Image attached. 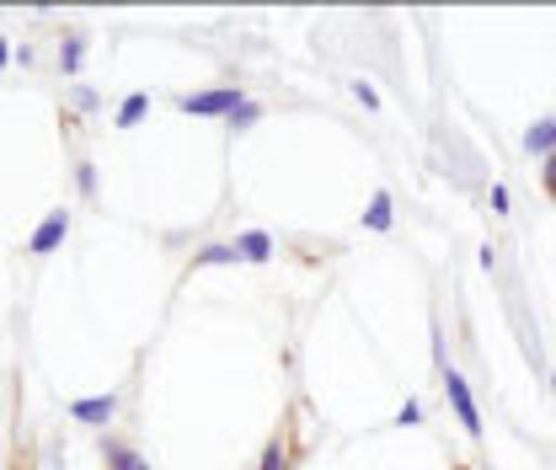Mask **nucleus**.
Returning <instances> with one entry per match:
<instances>
[{
	"instance_id": "obj_1",
	"label": "nucleus",
	"mask_w": 556,
	"mask_h": 470,
	"mask_svg": "<svg viewBox=\"0 0 556 470\" xmlns=\"http://www.w3.org/2000/svg\"><path fill=\"white\" fill-rule=\"evenodd\" d=\"M241 102H247V97H241L236 86H214V91H193V97H182L177 107H182V113H199V118H230Z\"/></svg>"
},
{
	"instance_id": "obj_2",
	"label": "nucleus",
	"mask_w": 556,
	"mask_h": 470,
	"mask_svg": "<svg viewBox=\"0 0 556 470\" xmlns=\"http://www.w3.org/2000/svg\"><path fill=\"white\" fill-rule=\"evenodd\" d=\"M444 396H450V406H455L460 428H466L471 439H482V411H477V402H471V391H466V380H460L455 369H444Z\"/></svg>"
},
{
	"instance_id": "obj_3",
	"label": "nucleus",
	"mask_w": 556,
	"mask_h": 470,
	"mask_svg": "<svg viewBox=\"0 0 556 470\" xmlns=\"http://www.w3.org/2000/svg\"><path fill=\"white\" fill-rule=\"evenodd\" d=\"M70 236V214L65 208H49V219L33 230V241H27V252L33 257H49V252H60V241Z\"/></svg>"
},
{
	"instance_id": "obj_4",
	"label": "nucleus",
	"mask_w": 556,
	"mask_h": 470,
	"mask_svg": "<svg viewBox=\"0 0 556 470\" xmlns=\"http://www.w3.org/2000/svg\"><path fill=\"white\" fill-rule=\"evenodd\" d=\"M113 411H118V396H86V402H70V417H75V422H91V428L113 422Z\"/></svg>"
},
{
	"instance_id": "obj_5",
	"label": "nucleus",
	"mask_w": 556,
	"mask_h": 470,
	"mask_svg": "<svg viewBox=\"0 0 556 470\" xmlns=\"http://www.w3.org/2000/svg\"><path fill=\"white\" fill-rule=\"evenodd\" d=\"M236 252H241V263H268V257H274V236H263V230H247V236L236 241Z\"/></svg>"
},
{
	"instance_id": "obj_6",
	"label": "nucleus",
	"mask_w": 556,
	"mask_h": 470,
	"mask_svg": "<svg viewBox=\"0 0 556 470\" xmlns=\"http://www.w3.org/2000/svg\"><path fill=\"white\" fill-rule=\"evenodd\" d=\"M525 150H530V155H556V118L535 124V129L525 135Z\"/></svg>"
},
{
	"instance_id": "obj_7",
	"label": "nucleus",
	"mask_w": 556,
	"mask_h": 470,
	"mask_svg": "<svg viewBox=\"0 0 556 470\" xmlns=\"http://www.w3.org/2000/svg\"><path fill=\"white\" fill-rule=\"evenodd\" d=\"M102 455H108V466H113V470H150V466H144V460L135 455V449H124L118 439H108V444H102Z\"/></svg>"
},
{
	"instance_id": "obj_8",
	"label": "nucleus",
	"mask_w": 556,
	"mask_h": 470,
	"mask_svg": "<svg viewBox=\"0 0 556 470\" xmlns=\"http://www.w3.org/2000/svg\"><path fill=\"white\" fill-rule=\"evenodd\" d=\"M364 225H369V230H391V193H375V199H369Z\"/></svg>"
},
{
	"instance_id": "obj_9",
	"label": "nucleus",
	"mask_w": 556,
	"mask_h": 470,
	"mask_svg": "<svg viewBox=\"0 0 556 470\" xmlns=\"http://www.w3.org/2000/svg\"><path fill=\"white\" fill-rule=\"evenodd\" d=\"M225 263H241V252H236V246H204V252L193 257V268H225Z\"/></svg>"
},
{
	"instance_id": "obj_10",
	"label": "nucleus",
	"mask_w": 556,
	"mask_h": 470,
	"mask_svg": "<svg viewBox=\"0 0 556 470\" xmlns=\"http://www.w3.org/2000/svg\"><path fill=\"white\" fill-rule=\"evenodd\" d=\"M144 107H150V97H124V107H118V129H135L139 118H144Z\"/></svg>"
},
{
	"instance_id": "obj_11",
	"label": "nucleus",
	"mask_w": 556,
	"mask_h": 470,
	"mask_svg": "<svg viewBox=\"0 0 556 470\" xmlns=\"http://www.w3.org/2000/svg\"><path fill=\"white\" fill-rule=\"evenodd\" d=\"M80 54H86V43H80V38H65V43H60V69L75 75V69H80Z\"/></svg>"
},
{
	"instance_id": "obj_12",
	"label": "nucleus",
	"mask_w": 556,
	"mask_h": 470,
	"mask_svg": "<svg viewBox=\"0 0 556 470\" xmlns=\"http://www.w3.org/2000/svg\"><path fill=\"white\" fill-rule=\"evenodd\" d=\"M257 118H263V107H257V102H241V107H236V113H230L225 124H230V129H252Z\"/></svg>"
},
{
	"instance_id": "obj_13",
	"label": "nucleus",
	"mask_w": 556,
	"mask_h": 470,
	"mask_svg": "<svg viewBox=\"0 0 556 470\" xmlns=\"http://www.w3.org/2000/svg\"><path fill=\"white\" fill-rule=\"evenodd\" d=\"M257 470H289V455H283V444H278V439L263 449V466H257Z\"/></svg>"
},
{
	"instance_id": "obj_14",
	"label": "nucleus",
	"mask_w": 556,
	"mask_h": 470,
	"mask_svg": "<svg viewBox=\"0 0 556 470\" xmlns=\"http://www.w3.org/2000/svg\"><path fill=\"white\" fill-rule=\"evenodd\" d=\"M396 422H402V428H417V422H422V406H417V402H402Z\"/></svg>"
},
{
	"instance_id": "obj_15",
	"label": "nucleus",
	"mask_w": 556,
	"mask_h": 470,
	"mask_svg": "<svg viewBox=\"0 0 556 470\" xmlns=\"http://www.w3.org/2000/svg\"><path fill=\"white\" fill-rule=\"evenodd\" d=\"M353 97H358L364 107H380V97H375V86H369V80H353Z\"/></svg>"
},
{
	"instance_id": "obj_16",
	"label": "nucleus",
	"mask_w": 556,
	"mask_h": 470,
	"mask_svg": "<svg viewBox=\"0 0 556 470\" xmlns=\"http://www.w3.org/2000/svg\"><path fill=\"white\" fill-rule=\"evenodd\" d=\"M75 182H80V193H91V188H97V172H91V166H80V172H75Z\"/></svg>"
},
{
	"instance_id": "obj_17",
	"label": "nucleus",
	"mask_w": 556,
	"mask_h": 470,
	"mask_svg": "<svg viewBox=\"0 0 556 470\" xmlns=\"http://www.w3.org/2000/svg\"><path fill=\"white\" fill-rule=\"evenodd\" d=\"M492 208H497V214H508V188H503V182L492 188Z\"/></svg>"
},
{
	"instance_id": "obj_18",
	"label": "nucleus",
	"mask_w": 556,
	"mask_h": 470,
	"mask_svg": "<svg viewBox=\"0 0 556 470\" xmlns=\"http://www.w3.org/2000/svg\"><path fill=\"white\" fill-rule=\"evenodd\" d=\"M546 193L556 199V155H546Z\"/></svg>"
},
{
	"instance_id": "obj_19",
	"label": "nucleus",
	"mask_w": 556,
	"mask_h": 470,
	"mask_svg": "<svg viewBox=\"0 0 556 470\" xmlns=\"http://www.w3.org/2000/svg\"><path fill=\"white\" fill-rule=\"evenodd\" d=\"M5 60H11V43H5V38H0V65H5Z\"/></svg>"
},
{
	"instance_id": "obj_20",
	"label": "nucleus",
	"mask_w": 556,
	"mask_h": 470,
	"mask_svg": "<svg viewBox=\"0 0 556 470\" xmlns=\"http://www.w3.org/2000/svg\"><path fill=\"white\" fill-rule=\"evenodd\" d=\"M552 391H556V369H552Z\"/></svg>"
}]
</instances>
